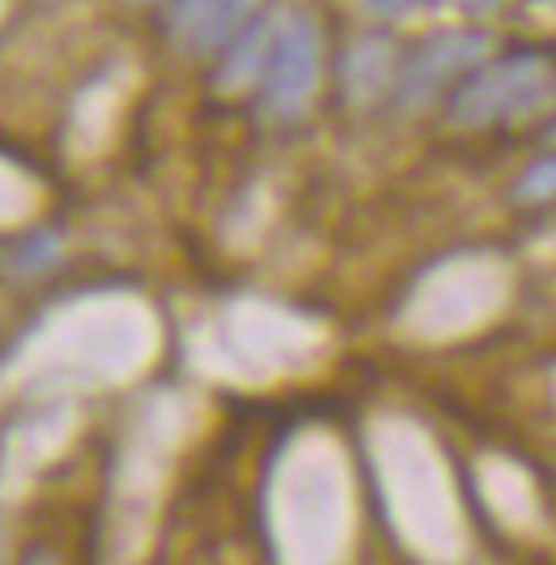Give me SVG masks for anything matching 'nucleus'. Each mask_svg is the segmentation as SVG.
<instances>
[{"instance_id": "5", "label": "nucleus", "mask_w": 556, "mask_h": 565, "mask_svg": "<svg viewBox=\"0 0 556 565\" xmlns=\"http://www.w3.org/2000/svg\"><path fill=\"white\" fill-rule=\"evenodd\" d=\"M272 43H277V26L268 13H255L247 26L238 30L229 43L222 47V68H217V85L238 94V89H255L264 82V68L272 56Z\"/></svg>"}, {"instance_id": "7", "label": "nucleus", "mask_w": 556, "mask_h": 565, "mask_svg": "<svg viewBox=\"0 0 556 565\" xmlns=\"http://www.w3.org/2000/svg\"><path fill=\"white\" fill-rule=\"evenodd\" d=\"M222 0H167V30L170 39H179V43H188L192 39V30L217 9Z\"/></svg>"}, {"instance_id": "11", "label": "nucleus", "mask_w": 556, "mask_h": 565, "mask_svg": "<svg viewBox=\"0 0 556 565\" xmlns=\"http://www.w3.org/2000/svg\"><path fill=\"white\" fill-rule=\"evenodd\" d=\"M374 9H383V13H404L408 9V0H370Z\"/></svg>"}, {"instance_id": "6", "label": "nucleus", "mask_w": 556, "mask_h": 565, "mask_svg": "<svg viewBox=\"0 0 556 565\" xmlns=\"http://www.w3.org/2000/svg\"><path fill=\"white\" fill-rule=\"evenodd\" d=\"M505 200H510L518 213H544V209H556V149L535 153L527 167L510 179Z\"/></svg>"}, {"instance_id": "9", "label": "nucleus", "mask_w": 556, "mask_h": 565, "mask_svg": "<svg viewBox=\"0 0 556 565\" xmlns=\"http://www.w3.org/2000/svg\"><path fill=\"white\" fill-rule=\"evenodd\" d=\"M535 141L544 145V149H556V111L548 115V119H544L539 128H535Z\"/></svg>"}, {"instance_id": "3", "label": "nucleus", "mask_w": 556, "mask_h": 565, "mask_svg": "<svg viewBox=\"0 0 556 565\" xmlns=\"http://www.w3.org/2000/svg\"><path fill=\"white\" fill-rule=\"evenodd\" d=\"M323 82V30L310 13H298L285 30H277L272 56L259 82V111L277 124H289L310 107Z\"/></svg>"}, {"instance_id": "2", "label": "nucleus", "mask_w": 556, "mask_h": 565, "mask_svg": "<svg viewBox=\"0 0 556 565\" xmlns=\"http://www.w3.org/2000/svg\"><path fill=\"white\" fill-rule=\"evenodd\" d=\"M493 52H498V39L480 26L438 30V34L420 39L417 47L404 52L399 60V73L391 85L395 111H420L429 103H442L446 94Z\"/></svg>"}, {"instance_id": "8", "label": "nucleus", "mask_w": 556, "mask_h": 565, "mask_svg": "<svg viewBox=\"0 0 556 565\" xmlns=\"http://www.w3.org/2000/svg\"><path fill=\"white\" fill-rule=\"evenodd\" d=\"M18 565H64V562H60L56 544H47V540H30L26 548H22V557H18Z\"/></svg>"}, {"instance_id": "4", "label": "nucleus", "mask_w": 556, "mask_h": 565, "mask_svg": "<svg viewBox=\"0 0 556 565\" xmlns=\"http://www.w3.org/2000/svg\"><path fill=\"white\" fill-rule=\"evenodd\" d=\"M399 60H404V52H395V43L383 34H370L362 43H353L344 64H340V82H344L349 103H383V98L391 103Z\"/></svg>"}, {"instance_id": "1", "label": "nucleus", "mask_w": 556, "mask_h": 565, "mask_svg": "<svg viewBox=\"0 0 556 565\" xmlns=\"http://www.w3.org/2000/svg\"><path fill=\"white\" fill-rule=\"evenodd\" d=\"M556 111V47H510L480 60L442 98V119L459 132H498Z\"/></svg>"}, {"instance_id": "10", "label": "nucleus", "mask_w": 556, "mask_h": 565, "mask_svg": "<svg viewBox=\"0 0 556 565\" xmlns=\"http://www.w3.org/2000/svg\"><path fill=\"white\" fill-rule=\"evenodd\" d=\"M505 0H463V9L468 13H475V18H484V13H493V9H501Z\"/></svg>"}]
</instances>
